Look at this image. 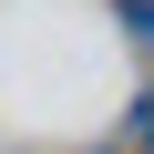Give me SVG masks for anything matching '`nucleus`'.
<instances>
[{
	"label": "nucleus",
	"mask_w": 154,
	"mask_h": 154,
	"mask_svg": "<svg viewBox=\"0 0 154 154\" xmlns=\"http://www.w3.org/2000/svg\"><path fill=\"white\" fill-rule=\"evenodd\" d=\"M123 31H134V41L154 51V0H123Z\"/></svg>",
	"instance_id": "nucleus-2"
},
{
	"label": "nucleus",
	"mask_w": 154,
	"mask_h": 154,
	"mask_svg": "<svg viewBox=\"0 0 154 154\" xmlns=\"http://www.w3.org/2000/svg\"><path fill=\"white\" fill-rule=\"evenodd\" d=\"M123 134H134V144H144V154H154V82H144V93H134V123H123Z\"/></svg>",
	"instance_id": "nucleus-1"
}]
</instances>
